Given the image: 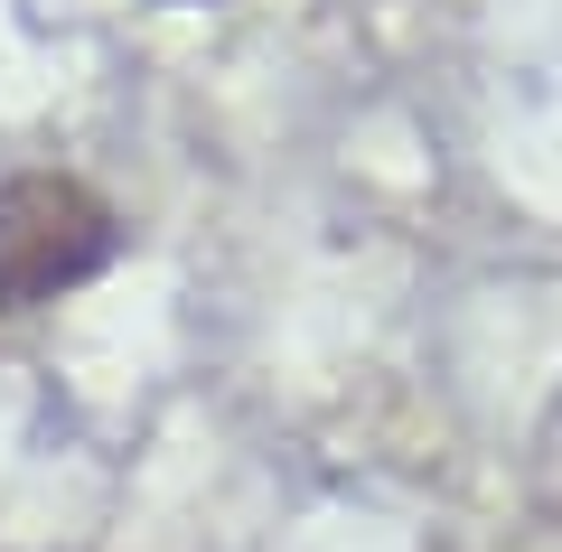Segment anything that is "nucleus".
Returning <instances> with one entry per match:
<instances>
[{
    "instance_id": "1",
    "label": "nucleus",
    "mask_w": 562,
    "mask_h": 552,
    "mask_svg": "<svg viewBox=\"0 0 562 552\" xmlns=\"http://www.w3.org/2000/svg\"><path fill=\"white\" fill-rule=\"evenodd\" d=\"M113 254H122V225L85 178H57V169L0 178V318H29L47 300H66Z\"/></svg>"
}]
</instances>
